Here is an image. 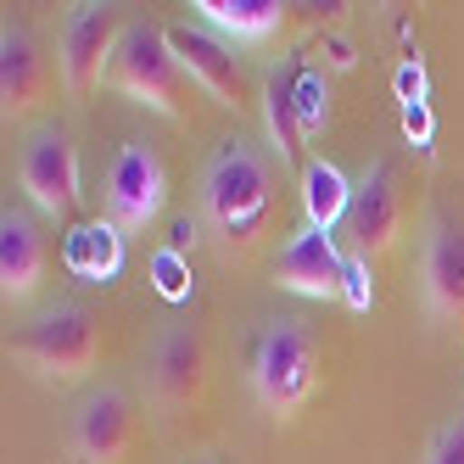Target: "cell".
I'll use <instances>...</instances> for the list:
<instances>
[{
    "label": "cell",
    "mask_w": 464,
    "mask_h": 464,
    "mask_svg": "<svg viewBox=\"0 0 464 464\" xmlns=\"http://www.w3.org/2000/svg\"><path fill=\"white\" fill-rule=\"evenodd\" d=\"M45 280V236L23 208L0 213V296L6 303H28Z\"/></svg>",
    "instance_id": "15"
},
{
    "label": "cell",
    "mask_w": 464,
    "mask_h": 464,
    "mask_svg": "<svg viewBox=\"0 0 464 464\" xmlns=\"http://www.w3.org/2000/svg\"><path fill=\"white\" fill-rule=\"evenodd\" d=\"M169 202V169L162 157L146 146V140H129L112 162V179H107V208H112V224L118 229H151V218Z\"/></svg>",
    "instance_id": "11"
},
{
    "label": "cell",
    "mask_w": 464,
    "mask_h": 464,
    "mask_svg": "<svg viewBox=\"0 0 464 464\" xmlns=\"http://www.w3.org/2000/svg\"><path fill=\"white\" fill-rule=\"evenodd\" d=\"M342 280H347V246H336L330 229L303 224L275 257V285L291 296H308V303H336Z\"/></svg>",
    "instance_id": "10"
},
{
    "label": "cell",
    "mask_w": 464,
    "mask_h": 464,
    "mask_svg": "<svg viewBox=\"0 0 464 464\" xmlns=\"http://www.w3.org/2000/svg\"><path fill=\"white\" fill-rule=\"evenodd\" d=\"M62 263H68V275L84 280V285H112L123 275V229L118 224H73L68 246H62Z\"/></svg>",
    "instance_id": "16"
},
{
    "label": "cell",
    "mask_w": 464,
    "mask_h": 464,
    "mask_svg": "<svg viewBox=\"0 0 464 464\" xmlns=\"http://www.w3.org/2000/svg\"><path fill=\"white\" fill-rule=\"evenodd\" d=\"M169 45H174L179 68L190 73V84L202 90L208 102H218L224 112H246L252 107V73H246V62L236 56V45H224L218 34L190 28V23L169 28Z\"/></svg>",
    "instance_id": "8"
},
{
    "label": "cell",
    "mask_w": 464,
    "mask_h": 464,
    "mask_svg": "<svg viewBox=\"0 0 464 464\" xmlns=\"http://www.w3.org/2000/svg\"><path fill=\"white\" fill-rule=\"evenodd\" d=\"M17 179L28 190V202H34L45 218L68 224L79 213V196H84L79 190V146H73L68 129L51 123V129H40V135H28L23 162H17Z\"/></svg>",
    "instance_id": "6"
},
{
    "label": "cell",
    "mask_w": 464,
    "mask_h": 464,
    "mask_svg": "<svg viewBox=\"0 0 464 464\" xmlns=\"http://www.w3.org/2000/svg\"><path fill=\"white\" fill-rule=\"evenodd\" d=\"M107 90H118L123 102H135L169 123H190V73L179 68V56L169 45V28L157 23H129L118 56L107 68Z\"/></svg>",
    "instance_id": "2"
},
{
    "label": "cell",
    "mask_w": 464,
    "mask_h": 464,
    "mask_svg": "<svg viewBox=\"0 0 464 464\" xmlns=\"http://www.w3.org/2000/svg\"><path fill=\"white\" fill-rule=\"evenodd\" d=\"M123 12L118 6H102V0H79L62 23V40H56V68H62V90L84 102L107 84V68L118 56V40H123Z\"/></svg>",
    "instance_id": "5"
},
{
    "label": "cell",
    "mask_w": 464,
    "mask_h": 464,
    "mask_svg": "<svg viewBox=\"0 0 464 464\" xmlns=\"http://www.w3.org/2000/svg\"><path fill=\"white\" fill-rule=\"evenodd\" d=\"M45 95H51L45 51L23 23L6 17V28H0V112H6V123H23L28 112L45 107Z\"/></svg>",
    "instance_id": "13"
},
{
    "label": "cell",
    "mask_w": 464,
    "mask_h": 464,
    "mask_svg": "<svg viewBox=\"0 0 464 464\" xmlns=\"http://www.w3.org/2000/svg\"><path fill=\"white\" fill-rule=\"evenodd\" d=\"M196 464H224V459H196Z\"/></svg>",
    "instance_id": "26"
},
{
    "label": "cell",
    "mask_w": 464,
    "mask_h": 464,
    "mask_svg": "<svg viewBox=\"0 0 464 464\" xmlns=\"http://www.w3.org/2000/svg\"><path fill=\"white\" fill-rule=\"evenodd\" d=\"M392 84H397V102H403V107H409V102H425V68H420L414 56L397 62V79H392Z\"/></svg>",
    "instance_id": "25"
},
{
    "label": "cell",
    "mask_w": 464,
    "mask_h": 464,
    "mask_svg": "<svg viewBox=\"0 0 464 464\" xmlns=\"http://www.w3.org/2000/svg\"><path fill=\"white\" fill-rule=\"evenodd\" d=\"M135 437H140L135 403H129L118 386L84 392V403L73 409V430H68L79 464H123L129 453H135Z\"/></svg>",
    "instance_id": "9"
},
{
    "label": "cell",
    "mask_w": 464,
    "mask_h": 464,
    "mask_svg": "<svg viewBox=\"0 0 464 464\" xmlns=\"http://www.w3.org/2000/svg\"><path fill=\"white\" fill-rule=\"evenodd\" d=\"M151 275H157V291L169 296V303H185L190 296V263H185V252H157L151 257Z\"/></svg>",
    "instance_id": "21"
},
{
    "label": "cell",
    "mask_w": 464,
    "mask_h": 464,
    "mask_svg": "<svg viewBox=\"0 0 464 464\" xmlns=\"http://www.w3.org/2000/svg\"><path fill=\"white\" fill-rule=\"evenodd\" d=\"M397 229H403V179L397 169L381 157L363 169L358 190H353V208H347V224H342V241H347V257H363L375 263L397 246Z\"/></svg>",
    "instance_id": "7"
},
{
    "label": "cell",
    "mask_w": 464,
    "mask_h": 464,
    "mask_svg": "<svg viewBox=\"0 0 464 464\" xmlns=\"http://www.w3.org/2000/svg\"><path fill=\"white\" fill-rule=\"evenodd\" d=\"M196 12L208 17V28H218V34L241 40V45H263L285 28L280 0H196Z\"/></svg>",
    "instance_id": "18"
},
{
    "label": "cell",
    "mask_w": 464,
    "mask_h": 464,
    "mask_svg": "<svg viewBox=\"0 0 464 464\" xmlns=\"http://www.w3.org/2000/svg\"><path fill=\"white\" fill-rule=\"evenodd\" d=\"M202 202H208V224L218 229V241L229 252L257 246L269 208H275V179H269V162L257 157V146L246 140L218 146V157L208 162V179H202Z\"/></svg>",
    "instance_id": "1"
},
{
    "label": "cell",
    "mask_w": 464,
    "mask_h": 464,
    "mask_svg": "<svg viewBox=\"0 0 464 464\" xmlns=\"http://www.w3.org/2000/svg\"><path fill=\"white\" fill-rule=\"evenodd\" d=\"M6 353L45 386H79L102 358V324L84 303H56L34 324H23Z\"/></svg>",
    "instance_id": "3"
},
{
    "label": "cell",
    "mask_w": 464,
    "mask_h": 464,
    "mask_svg": "<svg viewBox=\"0 0 464 464\" xmlns=\"http://www.w3.org/2000/svg\"><path fill=\"white\" fill-rule=\"evenodd\" d=\"M342 303H347L353 314H370V308H375V275H370V263H363V257H347Z\"/></svg>",
    "instance_id": "22"
},
{
    "label": "cell",
    "mask_w": 464,
    "mask_h": 464,
    "mask_svg": "<svg viewBox=\"0 0 464 464\" xmlns=\"http://www.w3.org/2000/svg\"><path fill=\"white\" fill-rule=\"evenodd\" d=\"M403 135H409V146L430 151V135H437V123H430V107H425V102H409V107H403Z\"/></svg>",
    "instance_id": "24"
},
{
    "label": "cell",
    "mask_w": 464,
    "mask_h": 464,
    "mask_svg": "<svg viewBox=\"0 0 464 464\" xmlns=\"http://www.w3.org/2000/svg\"><path fill=\"white\" fill-rule=\"evenodd\" d=\"M353 190H358V185H353L330 157H308V162H303V213H308L314 229H336V224H347Z\"/></svg>",
    "instance_id": "19"
},
{
    "label": "cell",
    "mask_w": 464,
    "mask_h": 464,
    "mask_svg": "<svg viewBox=\"0 0 464 464\" xmlns=\"http://www.w3.org/2000/svg\"><path fill=\"white\" fill-rule=\"evenodd\" d=\"M425 464H464V414H459V420H448L437 437H430Z\"/></svg>",
    "instance_id": "23"
},
{
    "label": "cell",
    "mask_w": 464,
    "mask_h": 464,
    "mask_svg": "<svg viewBox=\"0 0 464 464\" xmlns=\"http://www.w3.org/2000/svg\"><path fill=\"white\" fill-rule=\"evenodd\" d=\"M263 118H269V146L280 157V169H296L303 174V118H296V68H275L269 84H263Z\"/></svg>",
    "instance_id": "17"
},
{
    "label": "cell",
    "mask_w": 464,
    "mask_h": 464,
    "mask_svg": "<svg viewBox=\"0 0 464 464\" xmlns=\"http://www.w3.org/2000/svg\"><path fill=\"white\" fill-rule=\"evenodd\" d=\"M151 392H157V403L169 414H185V409L202 403V392H208V342H202L196 324H174L169 336H162L157 363H151Z\"/></svg>",
    "instance_id": "14"
},
{
    "label": "cell",
    "mask_w": 464,
    "mask_h": 464,
    "mask_svg": "<svg viewBox=\"0 0 464 464\" xmlns=\"http://www.w3.org/2000/svg\"><path fill=\"white\" fill-rule=\"evenodd\" d=\"M319 386V347L296 319H275L252 347V392L275 420H296Z\"/></svg>",
    "instance_id": "4"
},
{
    "label": "cell",
    "mask_w": 464,
    "mask_h": 464,
    "mask_svg": "<svg viewBox=\"0 0 464 464\" xmlns=\"http://www.w3.org/2000/svg\"><path fill=\"white\" fill-rule=\"evenodd\" d=\"M425 308L437 324H464V224L442 208L425 218Z\"/></svg>",
    "instance_id": "12"
},
{
    "label": "cell",
    "mask_w": 464,
    "mask_h": 464,
    "mask_svg": "<svg viewBox=\"0 0 464 464\" xmlns=\"http://www.w3.org/2000/svg\"><path fill=\"white\" fill-rule=\"evenodd\" d=\"M296 118H303V135H319L330 123V84L314 68H296Z\"/></svg>",
    "instance_id": "20"
}]
</instances>
